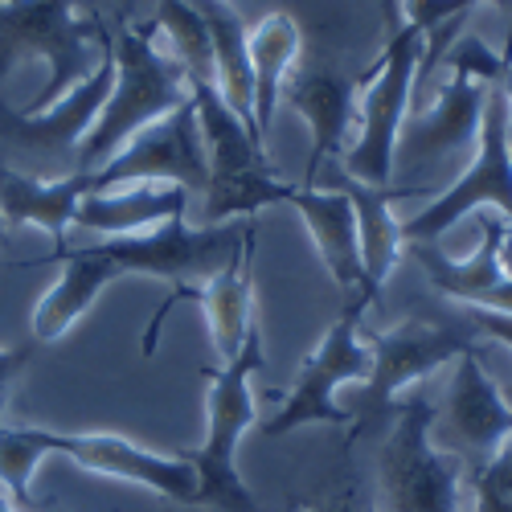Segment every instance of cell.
I'll list each match as a JSON object with an SVG mask.
<instances>
[{"label": "cell", "mask_w": 512, "mask_h": 512, "mask_svg": "<svg viewBox=\"0 0 512 512\" xmlns=\"http://www.w3.org/2000/svg\"><path fill=\"white\" fill-rule=\"evenodd\" d=\"M189 82L173 54L156 46L152 25H119L115 37V87L111 99L74 156V173H99L136 132L189 103Z\"/></svg>", "instance_id": "cell-1"}, {"label": "cell", "mask_w": 512, "mask_h": 512, "mask_svg": "<svg viewBox=\"0 0 512 512\" xmlns=\"http://www.w3.org/2000/svg\"><path fill=\"white\" fill-rule=\"evenodd\" d=\"M78 0H0V78L25 58H46L50 78L25 107L37 115L66 99L103 58L107 25L78 17Z\"/></svg>", "instance_id": "cell-2"}, {"label": "cell", "mask_w": 512, "mask_h": 512, "mask_svg": "<svg viewBox=\"0 0 512 512\" xmlns=\"http://www.w3.org/2000/svg\"><path fill=\"white\" fill-rule=\"evenodd\" d=\"M267 365L263 357V332H254L246 340V349L226 361L218 373L209 377L205 394V443L189 455L197 467V508L213 512H263L259 500L250 496V488L238 476V443L254 426V394L250 377Z\"/></svg>", "instance_id": "cell-3"}, {"label": "cell", "mask_w": 512, "mask_h": 512, "mask_svg": "<svg viewBox=\"0 0 512 512\" xmlns=\"http://www.w3.org/2000/svg\"><path fill=\"white\" fill-rule=\"evenodd\" d=\"M394 410V426L377 451V512H463V463L431 443L435 402L414 394Z\"/></svg>", "instance_id": "cell-4"}, {"label": "cell", "mask_w": 512, "mask_h": 512, "mask_svg": "<svg viewBox=\"0 0 512 512\" xmlns=\"http://www.w3.org/2000/svg\"><path fill=\"white\" fill-rule=\"evenodd\" d=\"M426 50V33L410 21L394 29L381 58L365 70L361 87V136L345 152L340 168L365 185H390L394 177V156H398V136L402 123L414 107V87H418V62Z\"/></svg>", "instance_id": "cell-5"}, {"label": "cell", "mask_w": 512, "mask_h": 512, "mask_svg": "<svg viewBox=\"0 0 512 512\" xmlns=\"http://www.w3.org/2000/svg\"><path fill=\"white\" fill-rule=\"evenodd\" d=\"M377 304V295L357 291L349 295V304L336 312L332 328L324 332V340L316 345V353L304 361L300 377H295L291 394L283 398V406L275 410V418H267L263 431L271 439L291 435L300 426L312 422H328V426H345V431L357 435V418L345 414L336 406V390L345 381H365L373 369V353H369V340L361 336V316Z\"/></svg>", "instance_id": "cell-6"}, {"label": "cell", "mask_w": 512, "mask_h": 512, "mask_svg": "<svg viewBox=\"0 0 512 512\" xmlns=\"http://www.w3.org/2000/svg\"><path fill=\"white\" fill-rule=\"evenodd\" d=\"M156 181H168L201 197L209 189V152L193 99L181 103L173 115L144 127V132H136L119 148L115 160L91 173V193H107L115 185H156Z\"/></svg>", "instance_id": "cell-7"}, {"label": "cell", "mask_w": 512, "mask_h": 512, "mask_svg": "<svg viewBox=\"0 0 512 512\" xmlns=\"http://www.w3.org/2000/svg\"><path fill=\"white\" fill-rule=\"evenodd\" d=\"M496 205L508 226H512V156H508V99L504 91H488L484 103V119H480V140H476V156L467 164V173L447 185L431 205H426L418 218L402 222V238L406 242H439L467 209L476 205Z\"/></svg>", "instance_id": "cell-8"}, {"label": "cell", "mask_w": 512, "mask_h": 512, "mask_svg": "<svg viewBox=\"0 0 512 512\" xmlns=\"http://www.w3.org/2000/svg\"><path fill=\"white\" fill-rule=\"evenodd\" d=\"M250 254H254V222H250L242 246L230 254V259L218 271L205 275L201 283H181V287H173V291L164 295V304L156 308L152 324L140 336V357H152L156 353L160 328H164L168 312L181 308V304H197L201 316H205V324H209L213 353L222 357V365L234 361L246 349V340L259 332V320H254V287H250V271H246Z\"/></svg>", "instance_id": "cell-9"}, {"label": "cell", "mask_w": 512, "mask_h": 512, "mask_svg": "<svg viewBox=\"0 0 512 512\" xmlns=\"http://www.w3.org/2000/svg\"><path fill=\"white\" fill-rule=\"evenodd\" d=\"M512 439V406L504 402L492 373L480 365L476 349L455 361V377L443 410H435L431 422V443L463 463L467 476H476L480 467Z\"/></svg>", "instance_id": "cell-10"}, {"label": "cell", "mask_w": 512, "mask_h": 512, "mask_svg": "<svg viewBox=\"0 0 512 512\" xmlns=\"http://www.w3.org/2000/svg\"><path fill=\"white\" fill-rule=\"evenodd\" d=\"M111 87H115V37L107 33L99 66L54 107L25 115V111H13L0 103V140H9L13 148H21L37 160H62L66 173H74V156H78L82 140L91 136V127L99 123V115L111 99Z\"/></svg>", "instance_id": "cell-11"}, {"label": "cell", "mask_w": 512, "mask_h": 512, "mask_svg": "<svg viewBox=\"0 0 512 512\" xmlns=\"http://www.w3.org/2000/svg\"><path fill=\"white\" fill-rule=\"evenodd\" d=\"M472 349H476V340L463 324H443L431 316H414L390 332H373L369 336L373 369L361 381L365 410H373V414L394 410L410 381H422L426 373H435L447 361H459Z\"/></svg>", "instance_id": "cell-12"}, {"label": "cell", "mask_w": 512, "mask_h": 512, "mask_svg": "<svg viewBox=\"0 0 512 512\" xmlns=\"http://www.w3.org/2000/svg\"><path fill=\"white\" fill-rule=\"evenodd\" d=\"M29 431L46 455H70L78 467H87V472L140 484V488L160 492L173 504L197 508V467L189 455H156V451L123 439V435H111V431L66 435V431H41V426H29Z\"/></svg>", "instance_id": "cell-13"}, {"label": "cell", "mask_w": 512, "mask_h": 512, "mask_svg": "<svg viewBox=\"0 0 512 512\" xmlns=\"http://www.w3.org/2000/svg\"><path fill=\"white\" fill-rule=\"evenodd\" d=\"M365 87V70L361 74H345L332 62H295L287 87H283V103L291 111H300L312 127V160L304 185L316 189L320 168L328 160H345L349 152V123H353V103Z\"/></svg>", "instance_id": "cell-14"}, {"label": "cell", "mask_w": 512, "mask_h": 512, "mask_svg": "<svg viewBox=\"0 0 512 512\" xmlns=\"http://www.w3.org/2000/svg\"><path fill=\"white\" fill-rule=\"evenodd\" d=\"M488 91H492V82H480L467 70H451L447 87L426 107H414L406 115L394 164L398 160L426 164V160H443L447 152H467V148L476 152Z\"/></svg>", "instance_id": "cell-15"}, {"label": "cell", "mask_w": 512, "mask_h": 512, "mask_svg": "<svg viewBox=\"0 0 512 512\" xmlns=\"http://www.w3.org/2000/svg\"><path fill=\"white\" fill-rule=\"evenodd\" d=\"M484 242L467 254V259H451L439 250V242H406L410 259L426 271L431 287L447 300L463 308H492V312H512V275L500 263V242H504V222L492 213H480Z\"/></svg>", "instance_id": "cell-16"}, {"label": "cell", "mask_w": 512, "mask_h": 512, "mask_svg": "<svg viewBox=\"0 0 512 512\" xmlns=\"http://www.w3.org/2000/svg\"><path fill=\"white\" fill-rule=\"evenodd\" d=\"M295 213L304 218L320 259L328 267V275L336 279V287L345 295H357V291H369V295H381L369 287L365 279V267H361V242H357V213H353V201L340 193V189H295L287 193V201Z\"/></svg>", "instance_id": "cell-17"}, {"label": "cell", "mask_w": 512, "mask_h": 512, "mask_svg": "<svg viewBox=\"0 0 512 512\" xmlns=\"http://www.w3.org/2000/svg\"><path fill=\"white\" fill-rule=\"evenodd\" d=\"M353 201L357 213V242H361V267L373 291H381V283L390 279V271L398 267L406 238H402V222L394 218V201L422 193V185H365L357 177H349L345 168H332V185Z\"/></svg>", "instance_id": "cell-18"}, {"label": "cell", "mask_w": 512, "mask_h": 512, "mask_svg": "<svg viewBox=\"0 0 512 512\" xmlns=\"http://www.w3.org/2000/svg\"><path fill=\"white\" fill-rule=\"evenodd\" d=\"M91 193V173L66 177H25L13 168H0V222L5 226H37L66 246V230L74 226L78 201Z\"/></svg>", "instance_id": "cell-19"}, {"label": "cell", "mask_w": 512, "mask_h": 512, "mask_svg": "<svg viewBox=\"0 0 512 512\" xmlns=\"http://www.w3.org/2000/svg\"><path fill=\"white\" fill-rule=\"evenodd\" d=\"M50 259L62 263V279L41 295V304L33 308V340L37 345H50V340L66 336L91 312V304L103 295V287L119 275L99 246H78V250L62 246L50 254Z\"/></svg>", "instance_id": "cell-20"}, {"label": "cell", "mask_w": 512, "mask_h": 512, "mask_svg": "<svg viewBox=\"0 0 512 512\" xmlns=\"http://www.w3.org/2000/svg\"><path fill=\"white\" fill-rule=\"evenodd\" d=\"M189 205V193L177 185H127V189H107V193H87L78 201L74 226L103 234V238H123V234H144L164 226L168 218H181Z\"/></svg>", "instance_id": "cell-21"}, {"label": "cell", "mask_w": 512, "mask_h": 512, "mask_svg": "<svg viewBox=\"0 0 512 512\" xmlns=\"http://www.w3.org/2000/svg\"><path fill=\"white\" fill-rule=\"evenodd\" d=\"M304 50V33L300 21L291 13H267L259 25L250 29V74H254V123H259V136L267 144L271 127H275V111L283 103V87L300 62Z\"/></svg>", "instance_id": "cell-22"}, {"label": "cell", "mask_w": 512, "mask_h": 512, "mask_svg": "<svg viewBox=\"0 0 512 512\" xmlns=\"http://www.w3.org/2000/svg\"><path fill=\"white\" fill-rule=\"evenodd\" d=\"M209 25L213 62H218V91L226 107L242 119V127L263 144L259 123H254V74H250V29L246 21L226 5V0H193ZM267 148V144H263Z\"/></svg>", "instance_id": "cell-23"}, {"label": "cell", "mask_w": 512, "mask_h": 512, "mask_svg": "<svg viewBox=\"0 0 512 512\" xmlns=\"http://www.w3.org/2000/svg\"><path fill=\"white\" fill-rule=\"evenodd\" d=\"M291 512H377V496H373L369 480H361L353 451H345L340 463L328 472V480H320L316 492L295 500Z\"/></svg>", "instance_id": "cell-24"}, {"label": "cell", "mask_w": 512, "mask_h": 512, "mask_svg": "<svg viewBox=\"0 0 512 512\" xmlns=\"http://www.w3.org/2000/svg\"><path fill=\"white\" fill-rule=\"evenodd\" d=\"M472 484V512H512V439L480 467Z\"/></svg>", "instance_id": "cell-25"}, {"label": "cell", "mask_w": 512, "mask_h": 512, "mask_svg": "<svg viewBox=\"0 0 512 512\" xmlns=\"http://www.w3.org/2000/svg\"><path fill=\"white\" fill-rule=\"evenodd\" d=\"M33 349H37V340H29V345L0 349V426H5V410H9V394H13V386H17V377H21L25 365L33 361Z\"/></svg>", "instance_id": "cell-26"}, {"label": "cell", "mask_w": 512, "mask_h": 512, "mask_svg": "<svg viewBox=\"0 0 512 512\" xmlns=\"http://www.w3.org/2000/svg\"><path fill=\"white\" fill-rule=\"evenodd\" d=\"M467 324H472L476 332L500 340V345L512 349V312H492V308H463Z\"/></svg>", "instance_id": "cell-27"}, {"label": "cell", "mask_w": 512, "mask_h": 512, "mask_svg": "<svg viewBox=\"0 0 512 512\" xmlns=\"http://www.w3.org/2000/svg\"><path fill=\"white\" fill-rule=\"evenodd\" d=\"M492 5L508 17V41H504V54H500V58H504V62H512V0H492Z\"/></svg>", "instance_id": "cell-28"}, {"label": "cell", "mask_w": 512, "mask_h": 512, "mask_svg": "<svg viewBox=\"0 0 512 512\" xmlns=\"http://www.w3.org/2000/svg\"><path fill=\"white\" fill-rule=\"evenodd\" d=\"M500 263H504V271L512 275V226L504 222V242H500Z\"/></svg>", "instance_id": "cell-29"}, {"label": "cell", "mask_w": 512, "mask_h": 512, "mask_svg": "<svg viewBox=\"0 0 512 512\" xmlns=\"http://www.w3.org/2000/svg\"><path fill=\"white\" fill-rule=\"evenodd\" d=\"M0 512H21V508L13 504V496L5 492V484H0Z\"/></svg>", "instance_id": "cell-30"}, {"label": "cell", "mask_w": 512, "mask_h": 512, "mask_svg": "<svg viewBox=\"0 0 512 512\" xmlns=\"http://www.w3.org/2000/svg\"><path fill=\"white\" fill-rule=\"evenodd\" d=\"M508 156H512V103H508Z\"/></svg>", "instance_id": "cell-31"}, {"label": "cell", "mask_w": 512, "mask_h": 512, "mask_svg": "<svg viewBox=\"0 0 512 512\" xmlns=\"http://www.w3.org/2000/svg\"><path fill=\"white\" fill-rule=\"evenodd\" d=\"M0 226H5V222H0Z\"/></svg>", "instance_id": "cell-32"}]
</instances>
